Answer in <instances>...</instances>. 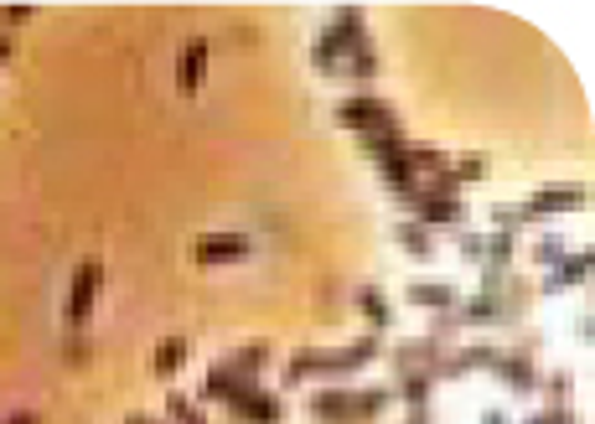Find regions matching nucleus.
<instances>
[{
  "mask_svg": "<svg viewBox=\"0 0 595 424\" xmlns=\"http://www.w3.org/2000/svg\"><path fill=\"white\" fill-rule=\"evenodd\" d=\"M394 404V388H352V383H321L311 399H306V414L316 424H378L383 409Z\"/></svg>",
  "mask_w": 595,
  "mask_h": 424,
  "instance_id": "nucleus-2",
  "label": "nucleus"
},
{
  "mask_svg": "<svg viewBox=\"0 0 595 424\" xmlns=\"http://www.w3.org/2000/svg\"><path fill=\"white\" fill-rule=\"evenodd\" d=\"M192 264H238L254 254V238L249 233H202L192 238Z\"/></svg>",
  "mask_w": 595,
  "mask_h": 424,
  "instance_id": "nucleus-7",
  "label": "nucleus"
},
{
  "mask_svg": "<svg viewBox=\"0 0 595 424\" xmlns=\"http://www.w3.org/2000/svg\"><path fill=\"white\" fill-rule=\"evenodd\" d=\"M197 399H187V393H166V424H192L197 419Z\"/></svg>",
  "mask_w": 595,
  "mask_h": 424,
  "instance_id": "nucleus-32",
  "label": "nucleus"
},
{
  "mask_svg": "<svg viewBox=\"0 0 595 424\" xmlns=\"http://www.w3.org/2000/svg\"><path fill=\"white\" fill-rule=\"evenodd\" d=\"M430 393H435V368L394 373V399H404V409H430Z\"/></svg>",
  "mask_w": 595,
  "mask_h": 424,
  "instance_id": "nucleus-15",
  "label": "nucleus"
},
{
  "mask_svg": "<svg viewBox=\"0 0 595 424\" xmlns=\"http://www.w3.org/2000/svg\"><path fill=\"white\" fill-rule=\"evenodd\" d=\"M21 21H32V11H26V6H11V11H6V26H21Z\"/></svg>",
  "mask_w": 595,
  "mask_h": 424,
  "instance_id": "nucleus-36",
  "label": "nucleus"
},
{
  "mask_svg": "<svg viewBox=\"0 0 595 424\" xmlns=\"http://www.w3.org/2000/svg\"><path fill=\"white\" fill-rule=\"evenodd\" d=\"M394 238H399V249H404L409 259H435V233L420 228L414 218H404V223L394 228Z\"/></svg>",
  "mask_w": 595,
  "mask_h": 424,
  "instance_id": "nucleus-22",
  "label": "nucleus"
},
{
  "mask_svg": "<svg viewBox=\"0 0 595 424\" xmlns=\"http://www.w3.org/2000/svg\"><path fill=\"white\" fill-rule=\"evenodd\" d=\"M404 161H409V171H414V176H420V181H425V176H435V171H445V166H451V161H445V156H440V150H435V145H404Z\"/></svg>",
  "mask_w": 595,
  "mask_h": 424,
  "instance_id": "nucleus-26",
  "label": "nucleus"
},
{
  "mask_svg": "<svg viewBox=\"0 0 595 424\" xmlns=\"http://www.w3.org/2000/svg\"><path fill=\"white\" fill-rule=\"evenodd\" d=\"M564 254H570V244H564V238L559 233H544V238H533V249H528V259L533 264H539L544 269V275H549V269L564 259Z\"/></svg>",
  "mask_w": 595,
  "mask_h": 424,
  "instance_id": "nucleus-28",
  "label": "nucleus"
},
{
  "mask_svg": "<svg viewBox=\"0 0 595 424\" xmlns=\"http://www.w3.org/2000/svg\"><path fill=\"white\" fill-rule=\"evenodd\" d=\"M6 424H42V414H32V409H21V414H11Z\"/></svg>",
  "mask_w": 595,
  "mask_h": 424,
  "instance_id": "nucleus-37",
  "label": "nucleus"
},
{
  "mask_svg": "<svg viewBox=\"0 0 595 424\" xmlns=\"http://www.w3.org/2000/svg\"><path fill=\"white\" fill-rule=\"evenodd\" d=\"M590 321H595L590 311H580V316H575V337H580V342H590Z\"/></svg>",
  "mask_w": 595,
  "mask_h": 424,
  "instance_id": "nucleus-35",
  "label": "nucleus"
},
{
  "mask_svg": "<svg viewBox=\"0 0 595 424\" xmlns=\"http://www.w3.org/2000/svg\"><path fill=\"white\" fill-rule=\"evenodd\" d=\"M513 259H518V233H487V259H482V269L508 275Z\"/></svg>",
  "mask_w": 595,
  "mask_h": 424,
  "instance_id": "nucleus-25",
  "label": "nucleus"
},
{
  "mask_svg": "<svg viewBox=\"0 0 595 424\" xmlns=\"http://www.w3.org/2000/svg\"><path fill=\"white\" fill-rule=\"evenodd\" d=\"M492 373L502 378V388H508V393H539V378H544L539 368H533V352H523V347L502 352Z\"/></svg>",
  "mask_w": 595,
  "mask_h": 424,
  "instance_id": "nucleus-10",
  "label": "nucleus"
},
{
  "mask_svg": "<svg viewBox=\"0 0 595 424\" xmlns=\"http://www.w3.org/2000/svg\"><path fill=\"white\" fill-rule=\"evenodd\" d=\"M125 424H151V419H145V414H130V419H125Z\"/></svg>",
  "mask_w": 595,
  "mask_h": 424,
  "instance_id": "nucleus-41",
  "label": "nucleus"
},
{
  "mask_svg": "<svg viewBox=\"0 0 595 424\" xmlns=\"http://www.w3.org/2000/svg\"><path fill=\"white\" fill-rule=\"evenodd\" d=\"M456 254L466 259V264H476V269H482V259H487V233H456Z\"/></svg>",
  "mask_w": 595,
  "mask_h": 424,
  "instance_id": "nucleus-31",
  "label": "nucleus"
},
{
  "mask_svg": "<svg viewBox=\"0 0 595 424\" xmlns=\"http://www.w3.org/2000/svg\"><path fill=\"white\" fill-rule=\"evenodd\" d=\"M451 176H456V187H471V181H487V156H461V161H451Z\"/></svg>",
  "mask_w": 595,
  "mask_h": 424,
  "instance_id": "nucleus-30",
  "label": "nucleus"
},
{
  "mask_svg": "<svg viewBox=\"0 0 595 424\" xmlns=\"http://www.w3.org/2000/svg\"><path fill=\"white\" fill-rule=\"evenodd\" d=\"M223 409H228V419H233V424H285V414H290L280 393H270L264 383H254V388H238V393H233V399H228Z\"/></svg>",
  "mask_w": 595,
  "mask_h": 424,
  "instance_id": "nucleus-4",
  "label": "nucleus"
},
{
  "mask_svg": "<svg viewBox=\"0 0 595 424\" xmlns=\"http://www.w3.org/2000/svg\"><path fill=\"white\" fill-rule=\"evenodd\" d=\"M533 290L523 275H508V285L497 290V311H502V326H523V316H528V306H533Z\"/></svg>",
  "mask_w": 595,
  "mask_h": 424,
  "instance_id": "nucleus-14",
  "label": "nucleus"
},
{
  "mask_svg": "<svg viewBox=\"0 0 595 424\" xmlns=\"http://www.w3.org/2000/svg\"><path fill=\"white\" fill-rule=\"evenodd\" d=\"M404 300H409L414 311H430V316L456 311V306H461V295H456V285H451V280H414V285L404 290Z\"/></svg>",
  "mask_w": 595,
  "mask_h": 424,
  "instance_id": "nucleus-11",
  "label": "nucleus"
},
{
  "mask_svg": "<svg viewBox=\"0 0 595 424\" xmlns=\"http://www.w3.org/2000/svg\"><path fill=\"white\" fill-rule=\"evenodd\" d=\"M523 424H580L570 409H539V414H528Z\"/></svg>",
  "mask_w": 595,
  "mask_h": 424,
  "instance_id": "nucleus-33",
  "label": "nucleus"
},
{
  "mask_svg": "<svg viewBox=\"0 0 595 424\" xmlns=\"http://www.w3.org/2000/svg\"><path fill=\"white\" fill-rule=\"evenodd\" d=\"M187 362V337H166L156 352H151V378H176Z\"/></svg>",
  "mask_w": 595,
  "mask_h": 424,
  "instance_id": "nucleus-23",
  "label": "nucleus"
},
{
  "mask_svg": "<svg viewBox=\"0 0 595 424\" xmlns=\"http://www.w3.org/2000/svg\"><path fill=\"white\" fill-rule=\"evenodd\" d=\"M6 57H11V37H0V63H6Z\"/></svg>",
  "mask_w": 595,
  "mask_h": 424,
  "instance_id": "nucleus-40",
  "label": "nucleus"
},
{
  "mask_svg": "<svg viewBox=\"0 0 595 424\" xmlns=\"http://www.w3.org/2000/svg\"><path fill=\"white\" fill-rule=\"evenodd\" d=\"M440 357H445L440 342H430V337H409V342H399V347L389 352V368H394V373H420V368H435Z\"/></svg>",
  "mask_w": 595,
  "mask_h": 424,
  "instance_id": "nucleus-12",
  "label": "nucleus"
},
{
  "mask_svg": "<svg viewBox=\"0 0 595 424\" xmlns=\"http://www.w3.org/2000/svg\"><path fill=\"white\" fill-rule=\"evenodd\" d=\"M228 368L238 373V378H249V383H259V373L270 368V342H249V347H238V352H228L223 357Z\"/></svg>",
  "mask_w": 595,
  "mask_h": 424,
  "instance_id": "nucleus-20",
  "label": "nucleus"
},
{
  "mask_svg": "<svg viewBox=\"0 0 595 424\" xmlns=\"http://www.w3.org/2000/svg\"><path fill=\"white\" fill-rule=\"evenodd\" d=\"M207 47L202 37H192L187 47H182V57H176V88H182V94H197V88L207 83Z\"/></svg>",
  "mask_w": 595,
  "mask_h": 424,
  "instance_id": "nucleus-13",
  "label": "nucleus"
},
{
  "mask_svg": "<svg viewBox=\"0 0 595 424\" xmlns=\"http://www.w3.org/2000/svg\"><path fill=\"white\" fill-rule=\"evenodd\" d=\"M590 264H595V254L590 249H575V254H564L549 275H544V285H533L539 295H564V290H580L585 280H590Z\"/></svg>",
  "mask_w": 595,
  "mask_h": 424,
  "instance_id": "nucleus-9",
  "label": "nucleus"
},
{
  "mask_svg": "<svg viewBox=\"0 0 595 424\" xmlns=\"http://www.w3.org/2000/svg\"><path fill=\"white\" fill-rule=\"evenodd\" d=\"M378 181H383V187H389V192H394V197H399L404 207L414 202V192H420V176H414V171H409V161H404V150H399V156H394V161H383V166H378Z\"/></svg>",
  "mask_w": 595,
  "mask_h": 424,
  "instance_id": "nucleus-18",
  "label": "nucleus"
},
{
  "mask_svg": "<svg viewBox=\"0 0 595 424\" xmlns=\"http://www.w3.org/2000/svg\"><path fill=\"white\" fill-rule=\"evenodd\" d=\"M238 388H254V383L238 378L228 362H213V368H207V378H202V404H228Z\"/></svg>",
  "mask_w": 595,
  "mask_h": 424,
  "instance_id": "nucleus-16",
  "label": "nucleus"
},
{
  "mask_svg": "<svg viewBox=\"0 0 595 424\" xmlns=\"http://www.w3.org/2000/svg\"><path fill=\"white\" fill-rule=\"evenodd\" d=\"M523 228H533L523 202H497L492 207V233H523Z\"/></svg>",
  "mask_w": 595,
  "mask_h": 424,
  "instance_id": "nucleus-27",
  "label": "nucleus"
},
{
  "mask_svg": "<svg viewBox=\"0 0 595 424\" xmlns=\"http://www.w3.org/2000/svg\"><path fill=\"white\" fill-rule=\"evenodd\" d=\"M456 321H461V326H502L497 295H482V290H476L471 300H461V306H456Z\"/></svg>",
  "mask_w": 595,
  "mask_h": 424,
  "instance_id": "nucleus-21",
  "label": "nucleus"
},
{
  "mask_svg": "<svg viewBox=\"0 0 595 424\" xmlns=\"http://www.w3.org/2000/svg\"><path fill=\"white\" fill-rule=\"evenodd\" d=\"M523 207H528V218L539 223V218H559V212H585L590 192L585 187H544V192H533Z\"/></svg>",
  "mask_w": 595,
  "mask_h": 424,
  "instance_id": "nucleus-8",
  "label": "nucleus"
},
{
  "mask_svg": "<svg viewBox=\"0 0 595 424\" xmlns=\"http://www.w3.org/2000/svg\"><path fill=\"white\" fill-rule=\"evenodd\" d=\"M404 424H430V409H409V414H404Z\"/></svg>",
  "mask_w": 595,
  "mask_h": 424,
  "instance_id": "nucleus-38",
  "label": "nucleus"
},
{
  "mask_svg": "<svg viewBox=\"0 0 595 424\" xmlns=\"http://www.w3.org/2000/svg\"><path fill=\"white\" fill-rule=\"evenodd\" d=\"M357 145H363V156H368L373 166H383V161H394L409 140H404V125H399V130H373V135H357Z\"/></svg>",
  "mask_w": 595,
  "mask_h": 424,
  "instance_id": "nucleus-19",
  "label": "nucleus"
},
{
  "mask_svg": "<svg viewBox=\"0 0 595 424\" xmlns=\"http://www.w3.org/2000/svg\"><path fill=\"white\" fill-rule=\"evenodd\" d=\"M539 393H544V409H570V393H575V383H570V373H549V378H539Z\"/></svg>",
  "mask_w": 595,
  "mask_h": 424,
  "instance_id": "nucleus-29",
  "label": "nucleus"
},
{
  "mask_svg": "<svg viewBox=\"0 0 595 424\" xmlns=\"http://www.w3.org/2000/svg\"><path fill=\"white\" fill-rule=\"evenodd\" d=\"M482 424H513V419L502 414V409H487V414H482Z\"/></svg>",
  "mask_w": 595,
  "mask_h": 424,
  "instance_id": "nucleus-39",
  "label": "nucleus"
},
{
  "mask_svg": "<svg viewBox=\"0 0 595 424\" xmlns=\"http://www.w3.org/2000/svg\"><path fill=\"white\" fill-rule=\"evenodd\" d=\"M337 78H347V83H373V78H378V52H373V42H363V47H352Z\"/></svg>",
  "mask_w": 595,
  "mask_h": 424,
  "instance_id": "nucleus-24",
  "label": "nucleus"
},
{
  "mask_svg": "<svg viewBox=\"0 0 595 424\" xmlns=\"http://www.w3.org/2000/svg\"><path fill=\"white\" fill-rule=\"evenodd\" d=\"M378 357H383V337H378V331H363V337L347 342V347H301V352H290V362H285V383L290 388L311 383V378L347 383L352 373H363L368 362H378Z\"/></svg>",
  "mask_w": 595,
  "mask_h": 424,
  "instance_id": "nucleus-1",
  "label": "nucleus"
},
{
  "mask_svg": "<svg viewBox=\"0 0 595 424\" xmlns=\"http://www.w3.org/2000/svg\"><path fill=\"white\" fill-rule=\"evenodd\" d=\"M337 125L352 130V135H373V130H399V114L378 94H352V99L337 104Z\"/></svg>",
  "mask_w": 595,
  "mask_h": 424,
  "instance_id": "nucleus-3",
  "label": "nucleus"
},
{
  "mask_svg": "<svg viewBox=\"0 0 595 424\" xmlns=\"http://www.w3.org/2000/svg\"><path fill=\"white\" fill-rule=\"evenodd\" d=\"M63 357H68V362H83V357H88V342H83V337H68V342H63Z\"/></svg>",
  "mask_w": 595,
  "mask_h": 424,
  "instance_id": "nucleus-34",
  "label": "nucleus"
},
{
  "mask_svg": "<svg viewBox=\"0 0 595 424\" xmlns=\"http://www.w3.org/2000/svg\"><path fill=\"white\" fill-rule=\"evenodd\" d=\"M352 300H357V311H363L368 331H378V337H383V331L394 326V306H389V295H383L378 285H363V290H357Z\"/></svg>",
  "mask_w": 595,
  "mask_h": 424,
  "instance_id": "nucleus-17",
  "label": "nucleus"
},
{
  "mask_svg": "<svg viewBox=\"0 0 595 424\" xmlns=\"http://www.w3.org/2000/svg\"><path fill=\"white\" fill-rule=\"evenodd\" d=\"M99 285H104V264L99 259H83L73 269V285H68V300H63V321L68 331H78L88 321V311H94V300H99Z\"/></svg>",
  "mask_w": 595,
  "mask_h": 424,
  "instance_id": "nucleus-5",
  "label": "nucleus"
},
{
  "mask_svg": "<svg viewBox=\"0 0 595 424\" xmlns=\"http://www.w3.org/2000/svg\"><path fill=\"white\" fill-rule=\"evenodd\" d=\"M409 218L420 223V228H430V233H440V228H466V202L461 197H430V192H414V202H409Z\"/></svg>",
  "mask_w": 595,
  "mask_h": 424,
  "instance_id": "nucleus-6",
  "label": "nucleus"
}]
</instances>
